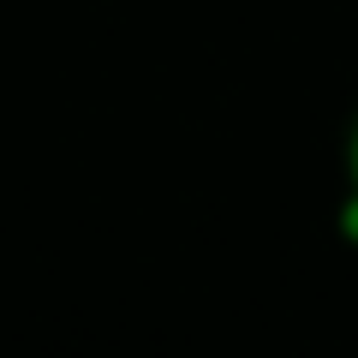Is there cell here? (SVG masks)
I'll return each instance as SVG.
<instances>
[{"label":"cell","mask_w":358,"mask_h":358,"mask_svg":"<svg viewBox=\"0 0 358 358\" xmlns=\"http://www.w3.org/2000/svg\"><path fill=\"white\" fill-rule=\"evenodd\" d=\"M352 221H358V150H352Z\"/></svg>","instance_id":"6da1fadb"}]
</instances>
